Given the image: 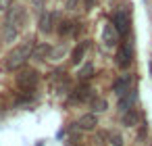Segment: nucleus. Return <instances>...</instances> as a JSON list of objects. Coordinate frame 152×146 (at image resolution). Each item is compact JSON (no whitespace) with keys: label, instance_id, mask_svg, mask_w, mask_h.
Segmentation results:
<instances>
[{"label":"nucleus","instance_id":"1","mask_svg":"<svg viewBox=\"0 0 152 146\" xmlns=\"http://www.w3.org/2000/svg\"><path fill=\"white\" fill-rule=\"evenodd\" d=\"M34 46H36V42L34 40H25V42H21L19 46H15L9 54H7V61H4V67L9 69V71H15V69H21L25 63H27V59H31V52H34Z\"/></svg>","mask_w":152,"mask_h":146},{"label":"nucleus","instance_id":"2","mask_svg":"<svg viewBox=\"0 0 152 146\" xmlns=\"http://www.w3.org/2000/svg\"><path fill=\"white\" fill-rule=\"evenodd\" d=\"M113 25L117 27L119 36H129L131 32V13L127 7H119L113 15Z\"/></svg>","mask_w":152,"mask_h":146},{"label":"nucleus","instance_id":"3","mask_svg":"<svg viewBox=\"0 0 152 146\" xmlns=\"http://www.w3.org/2000/svg\"><path fill=\"white\" fill-rule=\"evenodd\" d=\"M7 23L13 25L17 32L23 29L25 23H27V11H25V7H21V4H11V7L7 9Z\"/></svg>","mask_w":152,"mask_h":146},{"label":"nucleus","instance_id":"4","mask_svg":"<svg viewBox=\"0 0 152 146\" xmlns=\"http://www.w3.org/2000/svg\"><path fill=\"white\" fill-rule=\"evenodd\" d=\"M115 63H117V67H121V69L131 67V63H133V46H131V42H123V44L117 48Z\"/></svg>","mask_w":152,"mask_h":146},{"label":"nucleus","instance_id":"5","mask_svg":"<svg viewBox=\"0 0 152 146\" xmlns=\"http://www.w3.org/2000/svg\"><path fill=\"white\" fill-rule=\"evenodd\" d=\"M38 86V73L34 69H25L17 75V88L23 92H31Z\"/></svg>","mask_w":152,"mask_h":146},{"label":"nucleus","instance_id":"6","mask_svg":"<svg viewBox=\"0 0 152 146\" xmlns=\"http://www.w3.org/2000/svg\"><path fill=\"white\" fill-rule=\"evenodd\" d=\"M119 40H121V36H119L117 27H115L113 23H104V25H102V42H104V46L115 48V46L119 44Z\"/></svg>","mask_w":152,"mask_h":146},{"label":"nucleus","instance_id":"7","mask_svg":"<svg viewBox=\"0 0 152 146\" xmlns=\"http://www.w3.org/2000/svg\"><path fill=\"white\" fill-rule=\"evenodd\" d=\"M135 86V77L131 75V73H125V75H121L115 84H113V92L117 94V96H123L127 90H131Z\"/></svg>","mask_w":152,"mask_h":146},{"label":"nucleus","instance_id":"8","mask_svg":"<svg viewBox=\"0 0 152 146\" xmlns=\"http://www.w3.org/2000/svg\"><path fill=\"white\" fill-rule=\"evenodd\" d=\"M135 100H137V90H135V86L131 88V90H127L123 96H119V113H125V111H129L133 104H135Z\"/></svg>","mask_w":152,"mask_h":146},{"label":"nucleus","instance_id":"9","mask_svg":"<svg viewBox=\"0 0 152 146\" xmlns=\"http://www.w3.org/2000/svg\"><path fill=\"white\" fill-rule=\"evenodd\" d=\"M94 96H96L94 90H92L86 81H81V86H77L75 92H73V100H75V102H90Z\"/></svg>","mask_w":152,"mask_h":146},{"label":"nucleus","instance_id":"10","mask_svg":"<svg viewBox=\"0 0 152 146\" xmlns=\"http://www.w3.org/2000/svg\"><path fill=\"white\" fill-rule=\"evenodd\" d=\"M96 125H98V117H96V113H86V115L79 117V121L75 123V127L81 129V131H92Z\"/></svg>","mask_w":152,"mask_h":146},{"label":"nucleus","instance_id":"11","mask_svg":"<svg viewBox=\"0 0 152 146\" xmlns=\"http://www.w3.org/2000/svg\"><path fill=\"white\" fill-rule=\"evenodd\" d=\"M137 121H140V113H137V109L131 106L129 111L123 113V125H125V127H135Z\"/></svg>","mask_w":152,"mask_h":146},{"label":"nucleus","instance_id":"12","mask_svg":"<svg viewBox=\"0 0 152 146\" xmlns=\"http://www.w3.org/2000/svg\"><path fill=\"white\" fill-rule=\"evenodd\" d=\"M86 50H88V44H86V42H79V44L73 48L71 63H73V65H81V61H83V56H86Z\"/></svg>","mask_w":152,"mask_h":146},{"label":"nucleus","instance_id":"13","mask_svg":"<svg viewBox=\"0 0 152 146\" xmlns=\"http://www.w3.org/2000/svg\"><path fill=\"white\" fill-rule=\"evenodd\" d=\"M50 52H52V46H50V44H38V46H34L31 56H36V59H40V61H44V59H48V56H50Z\"/></svg>","mask_w":152,"mask_h":146},{"label":"nucleus","instance_id":"14","mask_svg":"<svg viewBox=\"0 0 152 146\" xmlns=\"http://www.w3.org/2000/svg\"><path fill=\"white\" fill-rule=\"evenodd\" d=\"M52 23H54V15L52 13H44L40 19V32L42 34H50L52 32Z\"/></svg>","mask_w":152,"mask_h":146},{"label":"nucleus","instance_id":"15","mask_svg":"<svg viewBox=\"0 0 152 146\" xmlns=\"http://www.w3.org/2000/svg\"><path fill=\"white\" fill-rule=\"evenodd\" d=\"M90 106L94 109V113H104V111L108 109V102H106V98H100V96H94V98L90 100Z\"/></svg>","mask_w":152,"mask_h":146},{"label":"nucleus","instance_id":"16","mask_svg":"<svg viewBox=\"0 0 152 146\" xmlns=\"http://www.w3.org/2000/svg\"><path fill=\"white\" fill-rule=\"evenodd\" d=\"M2 38H4V42H13V40L17 38V29H15L13 25L4 23V27H2Z\"/></svg>","mask_w":152,"mask_h":146},{"label":"nucleus","instance_id":"17","mask_svg":"<svg viewBox=\"0 0 152 146\" xmlns=\"http://www.w3.org/2000/svg\"><path fill=\"white\" fill-rule=\"evenodd\" d=\"M77 75H79V79H81V81H88V79L94 75V65H92V63L83 65V67L79 69V73H77Z\"/></svg>","mask_w":152,"mask_h":146},{"label":"nucleus","instance_id":"18","mask_svg":"<svg viewBox=\"0 0 152 146\" xmlns=\"http://www.w3.org/2000/svg\"><path fill=\"white\" fill-rule=\"evenodd\" d=\"M71 25H73V23H69V21H63V23H61V27H58V34H61L63 38H65V36H69V34H75V29H73Z\"/></svg>","mask_w":152,"mask_h":146},{"label":"nucleus","instance_id":"19","mask_svg":"<svg viewBox=\"0 0 152 146\" xmlns=\"http://www.w3.org/2000/svg\"><path fill=\"white\" fill-rule=\"evenodd\" d=\"M108 142H110L113 146H123V136H121L119 131H110V134H108Z\"/></svg>","mask_w":152,"mask_h":146},{"label":"nucleus","instance_id":"20","mask_svg":"<svg viewBox=\"0 0 152 146\" xmlns=\"http://www.w3.org/2000/svg\"><path fill=\"white\" fill-rule=\"evenodd\" d=\"M11 7V0H0V13H4Z\"/></svg>","mask_w":152,"mask_h":146},{"label":"nucleus","instance_id":"21","mask_svg":"<svg viewBox=\"0 0 152 146\" xmlns=\"http://www.w3.org/2000/svg\"><path fill=\"white\" fill-rule=\"evenodd\" d=\"M79 4V0H67V9H75Z\"/></svg>","mask_w":152,"mask_h":146},{"label":"nucleus","instance_id":"22","mask_svg":"<svg viewBox=\"0 0 152 146\" xmlns=\"http://www.w3.org/2000/svg\"><path fill=\"white\" fill-rule=\"evenodd\" d=\"M83 4H86V9L90 11V9H92V7L96 4V0H83Z\"/></svg>","mask_w":152,"mask_h":146},{"label":"nucleus","instance_id":"23","mask_svg":"<svg viewBox=\"0 0 152 146\" xmlns=\"http://www.w3.org/2000/svg\"><path fill=\"white\" fill-rule=\"evenodd\" d=\"M100 138H102V134H100ZM100 138H98V142H96L94 146H102V142H100Z\"/></svg>","mask_w":152,"mask_h":146}]
</instances>
